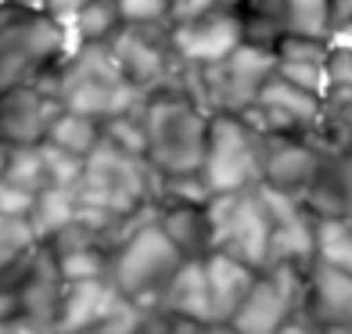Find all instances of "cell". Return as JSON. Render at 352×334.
Here are the masks:
<instances>
[{
    "mask_svg": "<svg viewBox=\"0 0 352 334\" xmlns=\"http://www.w3.org/2000/svg\"><path fill=\"white\" fill-rule=\"evenodd\" d=\"M209 119L190 101H151L144 119V155L169 177H190L201 169Z\"/></svg>",
    "mask_w": 352,
    "mask_h": 334,
    "instance_id": "cell-1",
    "label": "cell"
},
{
    "mask_svg": "<svg viewBox=\"0 0 352 334\" xmlns=\"http://www.w3.org/2000/svg\"><path fill=\"white\" fill-rule=\"evenodd\" d=\"M259 148L252 140V130L241 115H219L209 119V133H205V158L198 177L209 194H245V187L259 177Z\"/></svg>",
    "mask_w": 352,
    "mask_h": 334,
    "instance_id": "cell-2",
    "label": "cell"
},
{
    "mask_svg": "<svg viewBox=\"0 0 352 334\" xmlns=\"http://www.w3.org/2000/svg\"><path fill=\"white\" fill-rule=\"evenodd\" d=\"M184 256L173 248V241L162 234V227H140L122 241V252L116 259V291L122 295H144L169 284V277L180 269Z\"/></svg>",
    "mask_w": 352,
    "mask_h": 334,
    "instance_id": "cell-3",
    "label": "cell"
},
{
    "mask_svg": "<svg viewBox=\"0 0 352 334\" xmlns=\"http://www.w3.org/2000/svg\"><path fill=\"white\" fill-rule=\"evenodd\" d=\"M241 43H245L241 14H234L219 4L190 14V19H184L173 29V47L180 51V58L195 61V65H205V69L227 61Z\"/></svg>",
    "mask_w": 352,
    "mask_h": 334,
    "instance_id": "cell-4",
    "label": "cell"
},
{
    "mask_svg": "<svg viewBox=\"0 0 352 334\" xmlns=\"http://www.w3.org/2000/svg\"><path fill=\"white\" fill-rule=\"evenodd\" d=\"M58 111H61L58 98L40 83H19L0 90V140L8 148L43 144Z\"/></svg>",
    "mask_w": 352,
    "mask_h": 334,
    "instance_id": "cell-5",
    "label": "cell"
},
{
    "mask_svg": "<svg viewBox=\"0 0 352 334\" xmlns=\"http://www.w3.org/2000/svg\"><path fill=\"white\" fill-rule=\"evenodd\" d=\"M116 309H119V291L104 277L65 284L54 313V334H90Z\"/></svg>",
    "mask_w": 352,
    "mask_h": 334,
    "instance_id": "cell-6",
    "label": "cell"
},
{
    "mask_svg": "<svg viewBox=\"0 0 352 334\" xmlns=\"http://www.w3.org/2000/svg\"><path fill=\"white\" fill-rule=\"evenodd\" d=\"M287 313H292V295L284 277H259L227 327L234 334H280Z\"/></svg>",
    "mask_w": 352,
    "mask_h": 334,
    "instance_id": "cell-7",
    "label": "cell"
},
{
    "mask_svg": "<svg viewBox=\"0 0 352 334\" xmlns=\"http://www.w3.org/2000/svg\"><path fill=\"white\" fill-rule=\"evenodd\" d=\"M201 269H205V288H209V302H212V320L230 324V316L237 313V306L245 302V295L252 291V284L259 277H255V269L248 263L234 259L219 248H212L201 259Z\"/></svg>",
    "mask_w": 352,
    "mask_h": 334,
    "instance_id": "cell-8",
    "label": "cell"
},
{
    "mask_svg": "<svg viewBox=\"0 0 352 334\" xmlns=\"http://www.w3.org/2000/svg\"><path fill=\"white\" fill-rule=\"evenodd\" d=\"M255 108L266 111L270 119H274L277 126H309L320 119V98H313V93L298 90L295 83H287V79H280L277 72L266 79V87L259 90V101H255ZM274 126V133H277Z\"/></svg>",
    "mask_w": 352,
    "mask_h": 334,
    "instance_id": "cell-9",
    "label": "cell"
},
{
    "mask_svg": "<svg viewBox=\"0 0 352 334\" xmlns=\"http://www.w3.org/2000/svg\"><path fill=\"white\" fill-rule=\"evenodd\" d=\"M259 166L266 172V187L284 190V194H295L316 177V158L292 140H270V151L266 158H259Z\"/></svg>",
    "mask_w": 352,
    "mask_h": 334,
    "instance_id": "cell-10",
    "label": "cell"
},
{
    "mask_svg": "<svg viewBox=\"0 0 352 334\" xmlns=\"http://www.w3.org/2000/svg\"><path fill=\"white\" fill-rule=\"evenodd\" d=\"M166 306L173 313L187 316L190 324H209L212 320V302L209 288H205V269L201 259H184L180 269L166 284Z\"/></svg>",
    "mask_w": 352,
    "mask_h": 334,
    "instance_id": "cell-11",
    "label": "cell"
},
{
    "mask_svg": "<svg viewBox=\"0 0 352 334\" xmlns=\"http://www.w3.org/2000/svg\"><path fill=\"white\" fill-rule=\"evenodd\" d=\"M76 187H43L33 201V212H29V227H33L36 241H54L61 230H69L76 223Z\"/></svg>",
    "mask_w": 352,
    "mask_h": 334,
    "instance_id": "cell-12",
    "label": "cell"
},
{
    "mask_svg": "<svg viewBox=\"0 0 352 334\" xmlns=\"http://www.w3.org/2000/svg\"><path fill=\"white\" fill-rule=\"evenodd\" d=\"M43 144H51V148H58V151H65V155L83 162V158L101 144V122L61 108L54 115V122H51V130H47V137H43Z\"/></svg>",
    "mask_w": 352,
    "mask_h": 334,
    "instance_id": "cell-13",
    "label": "cell"
},
{
    "mask_svg": "<svg viewBox=\"0 0 352 334\" xmlns=\"http://www.w3.org/2000/svg\"><path fill=\"white\" fill-rule=\"evenodd\" d=\"M284 36L320 40L331 36V0H280Z\"/></svg>",
    "mask_w": 352,
    "mask_h": 334,
    "instance_id": "cell-14",
    "label": "cell"
},
{
    "mask_svg": "<svg viewBox=\"0 0 352 334\" xmlns=\"http://www.w3.org/2000/svg\"><path fill=\"white\" fill-rule=\"evenodd\" d=\"M316 237V256L324 266L338 269L352 280V223L345 219H320L313 227Z\"/></svg>",
    "mask_w": 352,
    "mask_h": 334,
    "instance_id": "cell-15",
    "label": "cell"
},
{
    "mask_svg": "<svg viewBox=\"0 0 352 334\" xmlns=\"http://www.w3.org/2000/svg\"><path fill=\"white\" fill-rule=\"evenodd\" d=\"M40 248L29 219H4L0 216V284H8L14 269H22L29 256Z\"/></svg>",
    "mask_w": 352,
    "mask_h": 334,
    "instance_id": "cell-16",
    "label": "cell"
},
{
    "mask_svg": "<svg viewBox=\"0 0 352 334\" xmlns=\"http://www.w3.org/2000/svg\"><path fill=\"white\" fill-rule=\"evenodd\" d=\"M0 180L22 187V190H29V194H40V190L47 187L40 144H33V148H8V162H4V177Z\"/></svg>",
    "mask_w": 352,
    "mask_h": 334,
    "instance_id": "cell-17",
    "label": "cell"
},
{
    "mask_svg": "<svg viewBox=\"0 0 352 334\" xmlns=\"http://www.w3.org/2000/svg\"><path fill=\"white\" fill-rule=\"evenodd\" d=\"M119 25V11L111 0H87L83 8L76 11V19H72V33L79 43H101L111 36V29Z\"/></svg>",
    "mask_w": 352,
    "mask_h": 334,
    "instance_id": "cell-18",
    "label": "cell"
},
{
    "mask_svg": "<svg viewBox=\"0 0 352 334\" xmlns=\"http://www.w3.org/2000/svg\"><path fill=\"white\" fill-rule=\"evenodd\" d=\"M111 4L119 11V22L126 25H151L169 19L173 11V0H111Z\"/></svg>",
    "mask_w": 352,
    "mask_h": 334,
    "instance_id": "cell-19",
    "label": "cell"
},
{
    "mask_svg": "<svg viewBox=\"0 0 352 334\" xmlns=\"http://www.w3.org/2000/svg\"><path fill=\"white\" fill-rule=\"evenodd\" d=\"M33 201H36V194H29V190L0 180V216H4V219H29Z\"/></svg>",
    "mask_w": 352,
    "mask_h": 334,
    "instance_id": "cell-20",
    "label": "cell"
},
{
    "mask_svg": "<svg viewBox=\"0 0 352 334\" xmlns=\"http://www.w3.org/2000/svg\"><path fill=\"white\" fill-rule=\"evenodd\" d=\"M0 4H8V8H19V11H43L47 0H0Z\"/></svg>",
    "mask_w": 352,
    "mask_h": 334,
    "instance_id": "cell-21",
    "label": "cell"
},
{
    "mask_svg": "<svg viewBox=\"0 0 352 334\" xmlns=\"http://www.w3.org/2000/svg\"><path fill=\"white\" fill-rule=\"evenodd\" d=\"M205 334H234L227 324H219V327H212V331H205Z\"/></svg>",
    "mask_w": 352,
    "mask_h": 334,
    "instance_id": "cell-22",
    "label": "cell"
},
{
    "mask_svg": "<svg viewBox=\"0 0 352 334\" xmlns=\"http://www.w3.org/2000/svg\"><path fill=\"white\" fill-rule=\"evenodd\" d=\"M4 162H8V148L0 144V177H4Z\"/></svg>",
    "mask_w": 352,
    "mask_h": 334,
    "instance_id": "cell-23",
    "label": "cell"
},
{
    "mask_svg": "<svg viewBox=\"0 0 352 334\" xmlns=\"http://www.w3.org/2000/svg\"><path fill=\"white\" fill-rule=\"evenodd\" d=\"M349 130H352V108H349Z\"/></svg>",
    "mask_w": 352,
    "mask_h": 334,
    "instance_id": "cell-24",
    "label": "cell"
}]
</instances>
